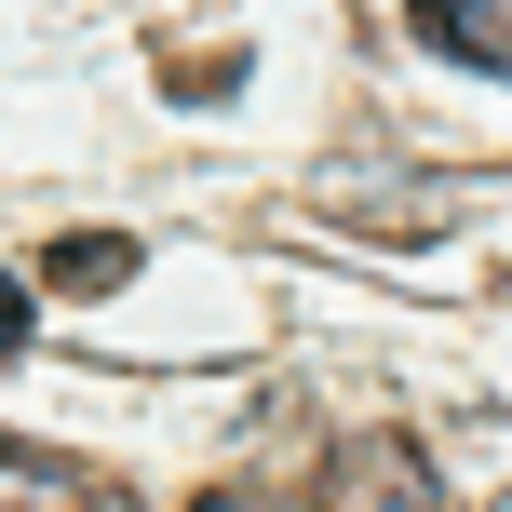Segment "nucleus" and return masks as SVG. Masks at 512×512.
I'll use <instances>...</instances> for the list:
<instances>
[{
	"label": "nucleus",
	"instance_id": "obj_3",
	"mask_svg": "<svg viewBox=\"0 0 512 512\" xmlns=\"http://www.w3.org/2000/svg\"><path fill=\"white\" fill-rule=\"evenodd\" d=\"M418 41H445L459 68H512V0H405Z\"/></svg>",
	"mask_w": 512,
	"mask_h": 512
},
{
	"label": "nucleus",
	"instance_id": "obj_6",
	"mask_svg": "<svg viewBox=\"0 0 512 512\" xmlns=\"http://www.w3.org/2000/svg\"><path fill=\"white\" fill-rule=\"evenodd\" d=\"M189 512H283V499H189Z\"/></svg>",
	"mask_w": 512,
	"mask_h": 512
},
{
	"label": "nucleus",
	"instance_id": "obj_4",
	"mask_svg": "<svg viewBox=\"0 0 512 512\" xmlns=\"http://www.w3.org/2000/svg\"><path fill=\"white\" fill-rule=\"evenodd\" d=\"M41 283L54 297H108V283H135V230H68L41 256Z\"/></svg>",
	"mask_w": 512,
	"mask_h": 512
},
{
	"label": "nucleus",
	"instance_id": "obj_2",
	"mask_svg": "<svg viewBox=\"0 0 512 512\" xmlns=\"http://www.w3.org/2000/svg\"><path fill=\"white\" fill-rule=\"evenodd\" d=\"M0 512H108V486H95L81 459H54V445L0 432Z\"/></svg>",
	"mask_w": 512,
	"mask_h": 512
},
{
	"label": "nucleus",
	"instance_id": "obj_1",
	"mask_svg": "<svg viewBox=\"0 0 512 512\" xmlns=\"http://www.w3.org/2000/svg\"><path fill=\"white\" fill-rule=\"evenodd\" d=\"M310 512H445V499H432V459L405 432H351L324 459V486H310Z\"/></svg>",
	"mask_w": 512,
	"mask_h": 512
},
{
	"label": "nucleus",
	"instance_id": "obj_5",
	"mask_svg": "<svg viewBox=\"0 0 512 512\" xmlns=\"http://www.w3.org/2000/svg\"><path fill=\"white\" fill-rule=\"evenodd\" d=\"M0 351H27V283L0 270Z\"/></svg>",
	"mask_w": 512,
	"mask_h": 512
}]
</instances>
